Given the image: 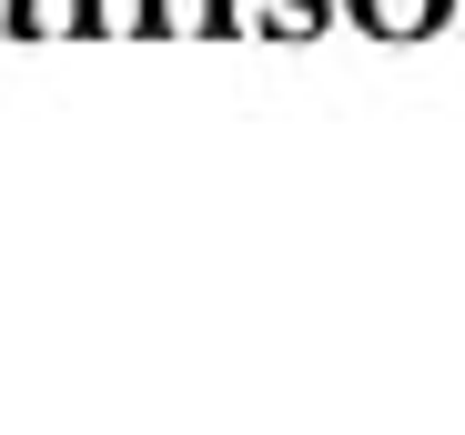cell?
<instances>
[{
	"mask_svg": "<svg viewBox=\"0 0 465 435\" xmlns=\"http://www.w3.org/2000/svg\"><path fill=\"white\" fill-rule=\"evenodd\" d=\"M425 11H435V0H374V21H395V31H405V21H425Z\"/></svg>",
	"mask_w": 465,
	"mask_h": 435,
	"instance_id": "6da1fadb",
	"label": "cell"
},
{
	"mask_svg": "<svg viewBox=\"0 0 465 435\" xmlns=\"http://www.w3.org/2000/svg\"><path fill=\"white\" fill-rule=\"evenodd\" d=\"M21 11H31V0H0V31H21Z\"/></svg>",
	"mask_w": 465,
	"mask_h": 435,
	"instance_id": "7a4b0ae2",
	"label": "cell"
}]
</instances>
